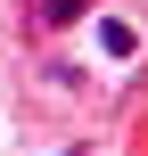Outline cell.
<instances>
[{
	"label": "cell",
	"mask_w": 148,
	"mask_h": 156,
	"mask_svg": "<svg viewBox=\"0 0 148 156\" xmlns=\"http://www.w3.org/2000/svg\"><path fill=\"white\" fill-rule=\"evenodd\" d=\"M82 8H91V0H41V16H49V25H74Z\"/></svg>",
	"instance_id": "1"
}]
</instances>
